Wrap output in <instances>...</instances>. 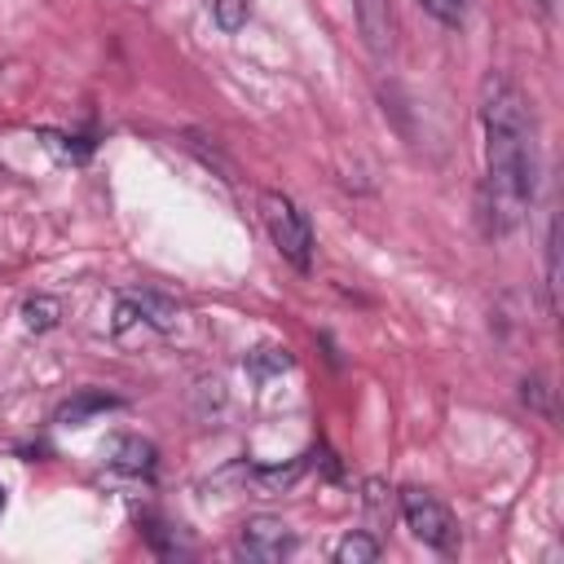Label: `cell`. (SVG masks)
<instances>
[{
	"label": "cell",
	"instance_id": "cell-3",
	"mask_svg": "<svg viewBox=\"0 0 564 564\" xmlns=\"http://www.w3.org/2000/svg\"><path fill=\"white\" fill-rule=\"evenodd\" d=\"M401 520L419 542H427L436 551H454L458 546V524H454L449 507L432 489H419V485L401 489Z\"/></svg>",
	"mask_w": 564,
	"mask_h": 564
},
{
	"label": "cell",
	"instance_id": "cell-6",
	"mask_svg": "<svg viewBox=\"0 0 564 564\" xmlns=\"http://www.w3.org/2000/svg\"><path fill=\"white\" fill-rule=\"evenodd\" d=\"M115 467H123L132 476H150L154 471V445L141 436H119L115 441Z\"/></svg>",
	"mask_w": 564,
	"mask_h": 564
},
{
	"label": "cell",
	"instance_id": "cell-5",
	"mask_svg": "<svg viewBox=\"0 0 564 564\" xmlns=\"http://www.w3.org/2000/svg\"><path fill=\"white\" fill-rule=\"evenodd\" d=\"M352 18H357V31H361L366 48L375 57H383L392 48V35H397L392 0H352Z\"/></svg>",
	"mask_w": 564,
	"mask_h": 564
},
{
	"label": "cell",
	"instance_id": "cell-7",
	"mask_svg": "<svg viewBox=\"0 0 564 564\" xmlns=\"http://www.w3.org/2000/svg\"><path fill=\"white\" fill-rule=\"evenodd\" d=\"M57 317H62V304H57L53 295H31V300L22 304V326H26V330H35V335L53 330V326H57Z\"/></svg>",
	"mask_w": 564,
	"mask_h": 564
},
{
	"label": "cell",
	"instance_id": "cell-11",
	"mask_svg": "<svg viewBox=\"0 0 564 564\" xmlns=\"http://www.w3.org/2000/svg\"><path fill=\"white\" fill-rule=\"evenodd\" d=\"M101 405H115V401H110V397H84L79 405H66V410H62V419H70V423H79V419H84L88 410H101Z\"/></svg>",
	"mask_w": 564,
	"mask_h": 564
},
{
	"label": "cell",
	"instance_id": "cell-4",
	"mask_svg": "<svg viewBox=\"0 0 564 564\" xmlns=\"http://www.w3.org/2000/svg\"><path fill=\"white\" fill-rule=\"evenodd\" d=\"M291 551H295V533H291L282 520H273V516H256V520H247L242 533H238V555H247V560H256V564H278V560H286Z\"/></svg>",
	"mask_w": 564,
	"mask_h": 564
},
{
	"label": "cell",
	"instance_id": "cell-2",
	"mask_svg": "<svg viewBox=\"0 0 564 564\" xmlns=\"http://www.w3.org/2000/svg\"><path fill=\"white\" fill-rule=\"evenodd\" d=\"M260 220H264L273 247L282 251V260H286L291 269L308 273V269H313V225H308V216H304L286 194L264 189V194H260Z\"/></svg>",
	"mask_w": 564,
	"mask_h": 564
},
{
	"label": "cell",
	"instance_id": "cell-1",
	"mask_svg": "<svg viewBox=\"0 0 564 564\" xmlns=\"http://www.w3.org/2000/svg\"><path fill=\"white\" fill-rule=\"evenodd\" d=\"M485 128V212L498 234L516 229L533 198V123L520 88L494 70L480 84Z\"/></svg>",
	"mask_w": 564,
	"mask_h": 564
},
{
	"label": "cell",
	"instance_id": "cell-12",
	"mask_svg": "<svg viewBox=\"0 0 564 564\" xmlns=\"http://www.w3.org/2000/svg\"><path fill=\"white\" fill-rule=\"evenodd\" d=\"M0 507H4V489H0Z\"/></svg>",
	"mask_w": 564,
	"mask_h": 564
},
{
	"label": "cell",
	"instance_id": "cell-8",
	"mask_svg": "<svg viewBox=\"0 0 564 564\" xmlns=\"http://www.w3.org/2000/svg\"><path fill=\"white\" fill-rule=\"evenodd\" d=\"M375 555H379V542L366 538V533H348V538L335 546V560H339V564H370Z\"/></svg>",
	"mask_w": 564,
	"mask_h": 564
},
{
	"label": "cell",
	"instance_id": "cell-9",
	"mask_svg": "<svg viewBox=\"0 0 564 564\" xmlns=\"http://www.w3.org/2000/svg\"><path fill=\"white\" fill-rule=\"evenodd\" d=\"M207 9H212V18H216L220 31H242L251 4L247 0H207Z\"/></svg>",
	"mask_w": 564,
	"mask_h": 564
},
{
	"label": "cell",
	"instance_id": "cell-10",
	"mask_svg": "<svg viewBox=\"0 0 564 564\" xmlns=\"http://www.w3.org/2000/svg\"><path fill=\"white\" fill-rule=\"evenodd\" d=\"M436 22H445V26H458L463 22V13H467V0H419Z\"/></svg>",
	"mask_w": 564,
	"mask_h": 564
}]
</instances>
